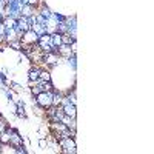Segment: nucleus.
<instances>
[{
	"mask_svg": "<svg viewBox=\"0 0 154 154\" xmlns=\"http://www.w3.org/2000/svg\"><path fill=\"white\" fill-rule=\"evenodd\" d=\"M38 80H42V82L51 80V71L48 68H40V72H38Z\"/></svg>",
	"mask_w": 154,
	"mask_h": 154,
	"instance_id": "7",
	"label": "nucleus"
},
{
	"mask_svg": "<svg viewBox=\"0 0 154 154\" xmlns=\"http://www.w3.org/2000/svg\"><path fill=\"white\" fill-rule=\"evenodd\" d=\"M38 72H40V66L31 65V68L28 71V82H37L38 80Z\"/></svg>",
	"mask_w": 154,
	"mask_h": 154,
	"instance_id": "5",
	"label": "nucleus"
},
{
	"mask_svg": "<svg viewBox=\"0 0 154 154\" xmlns=\"http://www.w3.org/2000/svg\"><path fill=\"white\" fill-rule=\"evenodd\" d=\"M38 85H40L42 91H54V85H53V82H51V80H48V82H40Z\"/></svg>",
	"mask_w": 154,
	"mask_h": 154,
	"instance_id": "8",
	"label": "nucleus"
},
{
	"mask_svg": "<svg viewBox=\"0 0 154 154\" xmlns=\"http://www.w3.org/2000/svg\"><path fill=\"white\" fill-rule=\"evenodd\" d=\"M63 106V112H65V116H69V117L72 119H77V106L74 103H71V102H66Z\"/></svg>",
	"mask_w": 154,
	"mask_h": 154,
	"instance_id": "4",
	"label": "nucleus"
},
{
	"mask_svg": "<svg viewBox=\"0 0 154 154\" xmlns=\"http://www.w3.org/2000/svg\"><path fill=\"white\" fill-rule=\"evenodd\" d=\"M62 35V43H65V45H71L72 42H75L74 38H72V35L69 34V32H65V34H60Z\"/></svg>",
	"mask_w": 154,
	"mask_h": 154,
	"instance_id": "9",
	"label": "nucleus"
},
{
	"mask_svg": "<svg viewBox=\"0 0 154 154\" xmlns=\"http://www.w3.org/2000/svg\"><path fill=\"white\" fill-rule=\"evenodd\" d=\"M60 122L66 128H69V130H77V119H72V117H69V116H63V117L60 119Z\"/></svg>",
	"mask_w": 154,
	"mask_h": 154,
	"instance_id": "6",
	"label": "nucleus"
},
{
	"mask_svg": "<svg viewBox=\"0 0 154 154\" xmlns=\"http://www.w3.org/2000/svg\"><path fill=\"white\" fill-rule=\"evenodd\" d=\"M0 151H2V143H0Z\"/></svg>",
	"mask_w": 154,
	"mask_h": 154,
	"instance_id": "12",
	"label": "nucleus"
},
{
	"mask_svg": "<svg viewBox=\"0 0 154 154\" xmlns=\"http://www.w3.org/2000/svg\"><path fill=\"white\" fill-rule=\"evenodd\" d=\"M46 145H48V140H46V137H40V140H38V146L40 148H46Z\"/></svg>",
	"mask_w": 154,
	"mask_h": 154,
	"instance_id": "11",
	"label": "nucleus"
},
{
	"mask_svg": "<svg viewBox=\"0 0 154 154\" xmlns=\"http://www.w3.org/2000/svg\"><path fill=\"white\" fill-rule=\"evenodd\" d=\"M8 45H9V48H12V49H22V40H14V42H9Z\"/></svg>",
	"mask_w": 154,
	"mask_h": 154,
	"instance_id": "10",
	"label": "nucleus"
},
{
	"mask_svg": "<svg viewBox=\"0 0 154 154\" xmlns=\"http://www.w3.org/2000/svg\"><path fill=\"white\" fill-rule=\"evenodd\" d=\"M22 43H28V45H35L38 42V35L32 31V29H28L22 34Z\"/></svg>",
	"mask_w": 154,
	"mask_h": 154,
	"instance_id": "2",
	"label": "nucleus"
},
{
	"mask_svg": "<svg viewBox=\"0 0 154 154\" xmlns=\"http://www.w3.org/2000/svg\"><path fill=\"white\" fill-rule=\"evenodd\" d=\"M53 96H54V91H42V93H38L37 96H34L35 105L43 108V109L49 108L51 105H53Z\"/></svg>",
	"mask_w": 154,
	"mask_h": 154,
	"instance_id": "1",
	"label": "nucleus"
},
{
	"mask_svg": "<svg viewBox=\"0 0 154 154\" xmlns=\"http://www.w3.org/2000/svg\"><path fill=\"white\" fill-rule=\"evenodd\" d=\"M9 145H11V146H14V148H20V146H23V136H22L19 131H16L14 128H12V131H11Z\"/></svg>",
	"mask_w": 154,
	"mask_h": 154,
	"instance_id": "3",
	"label": "nucleus"
}]
</instances>
